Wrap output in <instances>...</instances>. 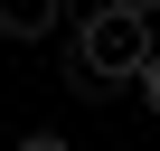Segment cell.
I'll return each mask as SVG.
<instances>
[{"label": "cell", "instance_id": "1", "mask_svg": "<svg viewBox=\"0 0 160 151\" xmlns=\"http://www.w3.org/2000/svg\"><path fill=\"white\" fill-rule=\"evenodd\" d=\"M75 66H85L94 85L141 76V66H151V10H132V0H94L85 29H75Z\"/></svg>", "mask_w": 160, "mask_h": 151}, {"label": "cell", "instance_id": "2", "mask_svg": "<svg viewBox=\"0 0 160 151\" xmlns=\"http://www.w3.org/2000/svg\"><path fill=\"white\" fill-rule=\"evenodd\" d=\"M57 29V0H0V38H47Z\"/></svg>", "mask_w": 160, "mask_h": 151}, {"label": "cell", "instance_id": "4", "mask_svg": "<svg viewBox=\"0 0 160 151\" xmlns=\"http://www.w3.org/2000/svg\"><path fill=\"white\" fill-rule=\"evenodd\" d=\"M132 10H160V0H132Z\"/></svg>", "mask_w": 160, "mask_h": 151}, {"label": "cell", "instance_id": "3", "mask_svg": "<svg viewBox=\"0 0 160 151\" xmlns=\"http://www.w3.org/2000/svg\"><path fill=\"white\" fill-rule=\"evenodd\" d=\"M141 85H151V113H160V47H151V66H141Z\"/></svg>", "mask_w": 160, "mask_h": 151}]
</instances>
